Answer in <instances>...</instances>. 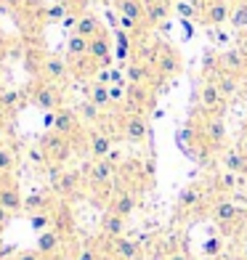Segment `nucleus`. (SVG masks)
Listing matches in <instances>:
<instances>
[{"label":"nucleus","instance_id":"1","mask_svg":"<svg viewBox=\"0 0 247 260\" xmlns=\"http://www.w3.org/2000/svg\"><path fill=\"white\" fill-rule=\"evenodd\" d=\"M151 67H155L157 77L170 80V77H178V75H181L183 61H181V53L175 51L173 45L160 43V45H157V51H155V61H151Z\"/></svg>","mask_w":247,"mask_h":260},{"label":"nucleus","instance_id":"2","mask_svg":"<svg viewBox=\"0 0 247 260\" xmlns=\"http://www.w3.org/2000/svg\"><path fill=\"white\" fill-rule=\"evenodd\" d=\"M197 11H199V21L207 27H221L226 24L229 16H231V3L229 0H194Z\"/></svg>","mask_w":247,"mask_h":260},{"label":"nucleus","instance_id":"3","mask_svg":"<svg viewBox=\"0 0 247 260\" xmlns=\"http://www.w3.org/2000/svg\"><path fill=\"white\" fill-rule=\"evenodd\" d=\"M40 149H43L45 159H48L51 165H61V162H67L69 157H72V141H69L67 136H58L56 130L43 136Z\"/></svg>","mask_w":247,"mask_h":260},{"label":"nucleus","instance_id":"4","mask_svg":"<svg viewBox=\"0 0 247 260\" xmlns=\"http://www.w3.org/2000/svg\"><path fill=\"white\" fill-rule=\"evenodd\" d=\"M29 101H32L35 106H40L43 112L61 109V93H58L56 82H48V80H43V82H38V85H32Z\"/></svg>","mask_w":247,"mask_h":260},{"label":"nucleus","instance_id":"5","mask_svg":"<svg viewBox=\"0 0 247 260\" xmlns=\"http://www.w3.org/2000/svg\"><path fill=\"white\" fill-rule=\"evenodd\" d=\"M197 101H199V109L207 112V114H215V112H223V106H226V99H223V93L218 90L215 80H205L202 88L197 93Z\"/></svg>","mask_w":247,"mask_h":260},{"label":"nucleus","instance_id":"6","mask_svg":"<svg viewBox=\"0 0 247 260\" xmlns=\"http://www.w3.org/2000/svg\"><path fill=\"white\" fill-rule=\"evenodd\" d=\"M146 136H149L146 117L141 112H131L122 120V138L131 141V144H141V141H146Z\"/></svg>","mask_w":247,"mask_h":260},{"label":"nucleus","instance_id":"7","mask_svg":"<svg viewBox=\"0 0 247 260\" xmlns=\"http://www.w3.org/2000/svg\"><path fill=\"white\" fill-rule=\"evenodd\" d=\"M155 77H157L155 67L149 61H141V58H131L125 67V80L131 82V85H151Z\"/></svg>","mask_w":247,"mask_h":260},{"label":"nucleus","instance_id":"8","mask_svg":"<svg viewBox=\"0 0 247 260\" xmlns=\"http://www.w3.org/2000/svg\"><path fill=\"white\" fill-rule=\"evenodd\" d=\"M88 58L96 61V67H104L107 69L112 64V40L107 32H99L96 38H90V45H88Z\"/></svg>","mask_w":247,"mask_h":260},{"label":"nucleus","instance_id":"9","mask_svg":"<svg viewBox=\"0 0 247 260\" xmlns=\"http://www.w3.org/2000/svg\"><path fill=\"white\" fill-rule=\"evenodd\" d=\"M40 75H43V80H48V82H61V80L69 75L67 58L56 56V53L43 56V61H40Z\"/></svg>","mask_w":247,"mask_h":260},{"label":"nucleus","instance_id":"10","mask_svg":"<svg viewBox=\"0 0 247 260\" xmlns=\"http://www.w3.org/2000/svg\"><path fill=\"white\" fill-rule=\"evenodd\" d=\"M210 218L215 223H221V226H231V223H237L242 218V207L234 205L231 199H218V202H213V207H210Z\"/></svg>","mask_w":247,"mask_h":260},{"label":"nucleus","instance_id":"11","mask_svg":"<svg viewBox=\"0 0 247 260\" xmlns=\"http://www.w3.org/2000/svg\"><path fill=\"white\" fill-rule=\"evenodd\" d=\"M202 202H205V188L199 186V183H189V186H186L183 191H181V197H178L175 212H178V215H186V212L197 210Z\"/></svg>","mask_w":247,"mask_h":260},{"label":"nucleus","instance_id":"12","mask_svg":"<svg viewBox=\"0 0 247 260\" xmlns=\"http://www.w3.org/2000/svg\"><path fill=\"white\" fill-rule=\"evenodd\" d=\"M146 27H162L173 11V0H144Z\"/></svg>","mask_w":247,"mask_h":260},{"label":"nucleus","instance_id":"13","mask_svg":"<svg viewBox=\"0 0 247 260\" xmlns=\"http://www.w3.org/2000/svg\"><path fill=\"white\" fill-rule=\"evenodd\" d=\"M199 136L207 141V146H221L223 138H226V122L218 114H210L202 122V127H199Z\"/></svg>","mask_w":247,"mask_h":260},{"label":"nucleus","instance_id":"14","mask_svg":"<svg viewBox=\"0 0 247 260\" xmlns=\"http://www.w3.org/2000/svg\"><path fill=\"white\" fill-rule=\"evenodd\" d=\"M114 8L117 14L136 21V24L144 29L146 27V8H144V0H114Z\"/></svg>","mask_w":247,"mask_h":260},{"label":"nucleus","instance_id":"15","mask_svg":"<svg viewBox=\"0 0 247 260\" xmlns=\"http://www.w3.org/2000/svg\"><path fill=\"white\" fill-rule=\"evenodd\" d=\"M51 183H53V191L58 197H72L80 186L77 173H67V170H51Z\"/></svg>","mask_w":247,"mask_h":260},{"label":"nucleus","instance_id":"16","mask_svg":"<svg viewBox=\"0 0 247 260\" xmlns=\"http://www.w3.org/2000/svg\"><path fill=\"white\" fill-rule=\"evenodd\" d=\"M53 130L58 136H67V138H72L77 130H80V117H77V112H72V109H56V120H53Z\"/></svg>","mask_w":247,"mask_h":260},{"label":"nucleus","instance_id":"17","mask_svg":"<svg viewBox=\"0 0 247 260\" xmlns=\"http://www.w3.org/2000/svg\"><path fill=\"white\" fill-rule=\"evenodd\" d=\"M114 178V162L107 157V159H93V165L88 168V181L93 186H107L112 183Z\"/></svg>","mask_w":247,"mask_h":260},{"label":"nucleus","instance_id":"18","mask_svg":"<svg viewBox=\"0 0 247 260\" xmlns=\"http://www.w3.org/2000/svg\"><path fill=\"white\" fill-rule=\"evenodd\" d=\"M88 154L93 159H107L112 154V136L104 130H93L88 136Z\"/></svg>","mask_w":247,"mask_h":260},{"label":"nucleus","instance_id":"19","mask_svg":"<svg viewBox=\"0 0 247 260\" xmlns=\"http://www.w3.org/2000/svg\"><path fill=\"white\" fill-rule=\"evenodd\" d=\"M0 205L11 212H19L24 210V197L19 194V186L11 183V181H0Z\"/></svg>","mask_w":247,"mask_h":260},{"label":"nucleus","instance_id":"20","mask_svg":"<svg viewBox=\"0 0 247 260\" xmlns=\"http://www.w3.org/2000/svg\"><path fill=\"white\" fill-rule=\"evenodd\" d=\"M136 205H138L136 194H133V191H128V188H122V191H117V194L112 197L109 210L117 212V215H122V218H131V215H133V210H136Z\"/></svg>","mask_w":247,"mask_h":260},{"label":"nucleus","instance_id":"21","mask_svg":"<svg viewBox=\"0 0 247 260\" xmlns=\"http://www.w3.org/2000/svg\"><path fill=\"white\" fill-rule=\"evenodd\" d=\"M112 252H114V257H120V260H141L138 242L128 239V236H117V239H112Z\"/></svg>","mask_w":247,"mask_h":260},{"label":"nucleus","instance_id":"22","mask_svg":"<svg viewBox=\"0 0 247 260\" xmlns=\"http://www.w3.org/2000/svg\"><path fill=\"white\" fill-rule=\"evenodd\" d=\"M101 234L109 236V239H117V236H125V218L117 215V212H107L101 218Z\"/></svg>","mask_w":247,"mask_h":260},{"label":"nucleus","instance_id":"23","mask_svg":"<svg viewBox=\"0 0 247 260\" xmlns=\"http://www.w3.org/2000/svg\"><path fill=\"white\" fill-rule=\"evenodd\" d=\"M223 168L229 173H237V175H247V154L242 149H229L226 154H223Z\"/></svg>","mask_w":247,"mask_h":260},{"label":"nucleus","instance_id":"24","mask_svg":"<svg viewBox=\"0 0 247 260\" xmlns=\"http://www.w3.org/2000/svg\"><path fill=\"white\" fill-rule=\"evenodd\" d=\"M101 29H104V27H101V21H99L96 14H80V16H77L75 32L82 35V38H88V40H90V38H96Z\"/></svg>","mask_w":247,"mask_h":260},{"label":"nucleus","instance_id":"25","mask_svg":"<svg viewBox=\"0 0 247 260\" xmlns=\"http://www.w3.org/2000/svg\"><path fill=\"white\" fill-rule=\"evenodd\" d=\"M88 45H90L88 38H82V35H77V32L69 35V40H67V56H69V61L88 58Z\"/></svg>","mask_w":247,"mask_h":260},{"label":"nucleus","instance_id":"26","mask_svg":"<svg viewBox=\"0 0 247 260\" xmlns=\"http://www.w3.org/2000/svg\"><path fill=\"white\" fill-rule=\"evenodd\" d=\"M58 247H61V231L58 229H48V231L38 234V252L40 255H51Z\"/></svg>","mask_w":247,"mask_h":260},{"label":"nucleus","instance_id":"27","mask_svg":"<svg viewBox=\"0 0 247 260\" xmlns=\"http://www.w3.org/2000/svg\"><path fill=\"white\" fill-rule=\"evenodd\" d=\"M244 56L239 53V48L237 51H226V53H221L218 56V67L223 69V72H231V75H239L242 69H244Z\"/></svg>","mask_w":247,"mask_h":260},{"label":"nucleus","instance_id":"28","mask_svg":"<svg viewBox=\"0 0 247 260\" xmlns=\"http://www.w3.org/2000/svg\"><path fill=\"white\" fill-rule=\"evenodd\" d=\"M213 80H215L218 90L223 93V99H231L234 93L239 90V77H237V75H231V72H223V69H221V72H218Z\"/></svg>","mask_w":247,"mask_h":260},{"label":"nucleus","instance_id":"29","mask_svg":"<svg viewBox=\"0 0 247 260\" xmlns=\"http://www.w3.org/2000/svg\"><path fill=\"white\" fill-rule=\"evenodd\" d=\"M151 93H149V85H131L128 88V101H131L133 112H144V106L149 104Z\"/></svg>","mask_w":247,"mask_h":260},{"label":"nucleus","instance_id":"30","mask_svg":"<svg viewBox=\"0 0 247 260\" xmlns=\"http://www.w3.org/2000/svg\"><path fill=\"white\" fill-rule=\"evenodd\" d=\"M88 101H93V104L99 106V109H107V106L112 104V99H109V85L93 82V85L88 88Z\"/></svg>","mask_w":247,"mask_h":260},{"label":"nucleus","instance_id":"31","mask_svg":"<svg viewBox=\"0 0 247 260\" xmlns=\"http://www.w3.org/2000/svg\"><path fill=\"white\" fill-rule=\"evenodd\" d=\"M229 24L237 29V32H247V3L239 6H231V16H229Z\"/></svg>","mask_w":247,"mask_h":260},{"label":"nucleus","instance_id":"32","mask_svg":"<svg viewBox=\"0 0 247 260\" xmlns=\"http://www.w3.org/2000/svg\"><path fill=\"white\" fill-rule=\"evenodd\" d=\"M29 226H32V231H38V234L48 231V229L53 226L51 212H48V210H43V212H32V215H29Z\"/></svg>","mask_w":247,"mask_h":260},{"label":"nucleus","instance_id":"33","mask_svg":"<svg viewBox=\"0 0 247 260\" xmlns=\"http://www.w3.org/2000/svg\"><path fill=\"white\" fill-rule=\"evenodd\" d=\"M24 210L29 212H43V210H48V197L45 194H40V191H35V194H29L27 199H24Z\"/></svg>","mask_w":247,"mask_h":260},{"label":"nucleus","instance_id":"34","mask_svg":"<svg viewBox=\"0 0 247 260\" xmlns=\"http://www.w3.org/2000/svg\"><path fill=\"white\" fill-rule=\"evenodd\" d=\"M242 178H244V175H237V173H221L218 175V188H221V191H231V188H239L242 186Z\"/></svg>","mask_w":247,"mask_h":260},{"label":"nucleus","instance_id":"35","mask_svg":"<svg viewBox=\"0 0 247 260\" xmlns=\"http://www.w3.org/2000/svg\"><path fill=\"white\" fill-rule=\"evenodd\" d=\"M16 168V151L8 146H0V175H8Z\"/></svg>","mask_w":247,"mask_h":260},{"label":"nucleus","instance_id":"36","mask_svg":"<svg viewBox=\"0 0 247 260\" xmlns=\"http://www.w3.org/2000/svg\"><path fill=\"white\" fill-rule=\"evenodd\" d=\"M77 117H82V120H88V122H96L101 117V109L93 101H82L80 109H77Z\"/></svg>","mask_w":247,"mask_h":260},{"label":"nucleus","instance_id":"37","mask_svg":"<svg viewBox=\"0 0 247 260\" xmlns=\"http://www.w3.org/2000/svg\"><path fill=\"white\" fill-rule=\"evenodd\" d=\"M19 99H21L19 90H3V93H0V109H6V112L16 109V106H19Z\"/></svg>","mask_w":247,"mask_h":260},{"label":"nucleus","instance_id":"38","mask_svg":"<svg viewBox=\"0 0 247 260\" xmlns=\"http://www.w3.org/2000/svg\"><path fill=\"white\" fill-rule=\"evenodd\" d=\"M69 16V6L67 3H56V6H51L48 11H45V19L48 21H64Z\"/></svg>","mask_w":247,"mask_h":260},{"label":"nucleus","instance_id":"39","mask_svg":"<svg viewBox=\"0 0 247 260\" xmlns=\"http://www.w3.org/2000/svg\"><path fill=\"white\" fill-rule=\"evenodd\" d=\"M221 247H223V244H221V239H215V236H210V239L202 244V252H205L207 257H218V255H221Z\"/></svg>","mask_w":247,"mask_h":260},{"label":"nucleus","instance_id":"40","mask_svg":"<svg viewBox=\"0 0 247 260\" xmlns=\"http://www.w3.org/2000/svg\"><path fill=\"white\" fill-rule=\"evenodd\" d=\"M109 99H112V104L125 101L128 99V88L125 85H109Z\"/></svg>","mask_w":247,"mask_h":260},{"label":"nucleus","instance_id":"41","mask_svg":"<svg viewBox=\"0 0 247 260\" xmlns=\"http://www.w3.org/2000/svg\"><path fill=\"white\" fill-rule=\"evenodd\" d=\"M109 85H125V72L122 69L109 67Z\"/></svg>","mask_w":247,"mask_h":260},{"label":"nucleus","instance_id":"42","mask_svg":"<svg viewBox=\"0 0 247 260\" xmlns=\"http://www.w3.org/2000/svg\"><path fill=\"white\" fill-rule=\"evenodd\" d=\"M75 260H99V252L93 247H82V250L75 255Z\"/></svg>","mask_w":247,"mask_h":260},{"label":"nucleus","instance_id":"43","mask_svg":"<svg viewBox=\"0 0 247 260\" xmlns=\"http://www.w3.org/2000/svg\"><path fill=\"white\" fill-rule=\"evenodd\" d=\"M14 260H43V255L38 250H27V252H19Z\"/></svg>","mask_w":247,"mask_h":260},{"label":"nucleus","instance_id":"44","mask_svg":"<svg viewBox=\"0 0 247 260\" xmlns=\"http://www.w3.org/2000/svg\"><path fill=\"white\" fill-rule=\"evenodd\" d=\"M11 215H14V212H11V210H6L3 205H0V229H6L8 223H11Z\"/></svg>","mask_w":247,"mask_h":260},{"label":"nucleus","instance_id":"45","mask_svg":"<svg viewBox=\"0 0 247 260\" xmlns=\"http://www.w3.org/2000/svg\"><path fill=\"white\" fill-rule=\"evenodd\" d=\"M165 260H189V255L181 252V250H170L168 255H165Z\"/></svg>","mask_w":247,"mask_h":260},{"label":"nucleus","instance_id":"46","mask_svg":"<svg viewBox=\"0 0 247 260\" xmlns=\"http://www.w3.org/2000/svg\"><path fill=\"white\" fill-rule=\"evenodd\" d=\"M239 53L244 56V61H247V32H242V38H239Z\"/></svg>","mask_w":247,"mask_h":260},{"label":"nucleus","instance_id":"47","mask_svg":"<svg viewBox=\"0 0 247 260\" xmlns=\"http://www.w3.org/2000/svg\"><path fill=\"white\" fill-rule=\"evenodd\" d=\"M237 149H242L244 154H247V130H244V133H242V138H239V146H237Z\"/></svg>","mask_w":247,"mask_h":260},{"label":"nucleus","instance_id":"48","mask_svg":"<svg viewBox=\"0 0 247 260\" xmlns=\"http://www.w3.org/2000/svg\"><path fill=\"white\" fill-rule=\"evenodd\" d=\"M218 260H242V257H234V255H218Z\"/></svg>","mask_w":247,"mask_h":260},{"label":"nucleus","instance_id":"49","mask_svg":"<svg viewBox=\"0 0 247 260\" xmlns=\"http://www.w3.org/2000/svg\"><path fill=\"white\" fill-rule=\"evenodd\" d=\"M3 141H6V136H3V125H0V146H6Z\"/></svg>","mask_w":247,"mask_h":260},{"label":"nucleus","instance_id":"50","mask_svg":"<svg viewBox=\"0 0 247 260\" xmlns=\"http://www.w3.org/2000/svg\"><path fill=\"white\" fill-rule=\"evenodd\" d=\"M242 260H247V242H244V247H242Z\"/></svg>","mask_w":247,"mask_h":260},{"label":"nucleus","instance_id":"51","mask_svg":"<svg viewBox=\"0 0 247 260\" xmlns=\"http://www.w3.org/2000/svg\"><path fill=\"white\" fill-rule=\"evenodd\" d=\"M231 6H239V3H247V0H229Z\"/></svg>","mask_w":247,"mask_h":260},{"label":"nucleus","instance_id":"52","mask_svg":"<svg viewBox=\"0 0 247 260\" xmlns=\"http://www.w3.org/2000/svg\"><path fill=\"white\" fill-rule=\"evenodd\" d=\"M244 236H247V226H244Z\"/></svg>","mask_w":247,"mask_h":260},{"label":"nucleus","instance_id":"53","mask_svg":"<svg viewBox=\"0 0 247 260\" xmlns=\"http://www.w3.org/2000/svg\"><path fill=\"white\" fill-rule=\"evenodd\" d=\"M0 236H3V229H0Z\"/></svg>","mask_w":247,"mask_h":260},{"label":"nucleus","instance_id":"54","mask_svg":"<svg viewBox=\"0 0 247 260\" xmlns=\"http://www.w3.org/2000/svg\"><path fill=\"white\" fill-rule=\"evenodd\" d=\"M114 260H120V257H114Z\"/></svg>","mask_w":247,"mask_h":260}]
</instances>
